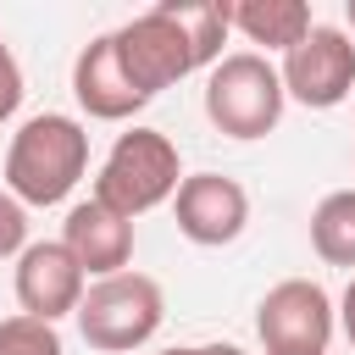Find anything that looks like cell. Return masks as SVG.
<instances>
[{"instance_id": "ba28073f", "label": "cell", "mask_w": 355, "mask_h": 355, "mask_svg": "<svg viewBox=\"0 0 355 355\" xmlns=\"http://www.w3.org/2000/svg\"><path fill=\"white\" fill-rule=\"evenodd\" d=\"M172 216H178V233L200 250H222L244 233L250 222V194L239 178L227 172H189L183 189L172 194Z\"/></svg>"}, {"instance_id": "8fae6325", "label": "cell", "mask_w": 355, "mask_h": 355, "mask_svg": "<svg viewBox=\"0 0 355 355\" xmlns=\"http://www.w3.org/2000/svg\"><path fill=\"white\" fill-rule=\"evenodd\" d=\"M61 244H67L72 261L100 283V277L128 272V261H133V222L116 216L111 205H100V200L89 194V200H78V205L67 211V222H61Z\"/></svg>"}, {"instance_id": "4fadbf2b", "label": "cell", "mask_w": 355, "mask_h": 355, "mask_svg": "<svg viewBox=\"0 0 355 355\" xmlns=\"http://www.w3.org/2000/svg\"><path fill=\"white\" fill-rule=\"evenodd\" d=\"M311 250L327 266H349L355 272V189H333L316 200L311 211Z\"/></svg>"}, {"instance_id": "30bf717a", "label": "cell", "mask_w": 355, "mask_h": 355, "mask_svg": "<svg viewBox=\"0 0 355 355\" xmlns=\"http://www.w3.org/2000/svg\"><path fill=\"white\" fill-rule=\"evenodd\" d=\"M72 94H78V105H83L94 122H128L133 111L150 105V100L139 94V83L128 78L111 33H100V39H89V44L78 50V61H72Z\"/></svg>"}, {"instance_id": "9a60e30c", "label": "cell", "mask_w": 355, "mask_h": 355, "mask_svg": "<svg viewBox=\"0 0 355 355\" xmlns=\"http://www.w3.org/2000/svg\"><path fill=\"white\" fill-rule=\"evenodd\" d=\"M33 239H28V205L11 194V189H0V261H11V255H22Z\"/></svg>"}, {"instance_id": "6da1fadb", "label": "cell", "mask_w": 355, "mask_h": 355, "mask_svg": "<svg viewBox=\"0 0 355 355\" xmlns=\"http://www.w3.org/2000/svg\"><path fill=\"white\" fill-rule=\"evenodd\" d=\"M227 6H150L139 17H128L122 28H111L116 55L128 67V78L139 83L144 100H155L161 89L183 83L200 67L222 61V39H227Z\"/></svg>"}, {"instance_id": "9c48e42d", "label": "cell", "mask_w": 355, "mask_h": 355, "mask_svg": "<svg viewBox=\"0 0 355 355\" xmlns=\"http://www.w3.org/2000/svg\"><path fill=\"white\" fill-rule=\"evenodd\" d=\"M83 294H89V272L72 261V250L61 239H33L17 255V305H22V316H39V322L78 316Z\"/></svg>"}, {"instance_id": "2e32d148", "label": "cell", "mask_w": 355, "mask_h": 355, "mask_svg": "<svg viewBox=\"0 0 355 355\" xmlns=\"http://www.w3.org/2000/svg\"><path fill=\"white\" fill-rule=\"evenodd\" d=\"M17 105H22V67H17L11 44L0 39V128L17 116Z\"/></svg>"}, {"instance_id": "277c9868", "label": "cell", "mask_w": 355, "mask_h": 355, "mask_svg": "<svg viewBox=\"0 0 355 355\" xmlns=\"http://www.w3.org/2000/svg\"><path fill=\"white\" fill-rule=\"evenodd\" d=\"M283 72L261 50H233L205 72V116L227 139H266L283 122Z\"/></svg>"}, {"instance_id": "3957f363", "label": "cell", "mask_w": 355, "mask_h": 355, "mask_svg": "<svg viewBox=\"0 0 355 355\" xmlns=\"http://www.w3.org/2000/svg\"><path fill=\"white\" fill-rule=\"evenodd\" d=\"M178 189H183L178 144H172L161 128H128V133H116V144L105 150L89 194H94L100 205H111L116 216L133 222V216L166 205Z\"/></svg>"}, {"instance_id": "7a4b0ae2", "label": "cell", "mask_w": 355, "mask_h": 355, "mask_svg": "<svg viewBox=\"0 0 355 355\" xmlns=\"http://www.w3.org/2000/svg\"><path fill=\"white\" fill-rule=\"evenodd\" d=\"M89 172V128L67 111L28 116L6 144V189L22 205H61Z\"/></svg>"}, {"instance_id": "5bb4252c", "label": "cell", "mask_w": 355, "mask_h": 355, "mask_svg": "<svg viewBox=\"0 0 355 355\" xmlns=\"http://www.w3.org/2000/svg\"><path fill=\"white\" fill-rule=\"evenodd\" d=\"M0 355H67L55 322H39V316H6L0 322Z\"/></svg>"}, {"instance_id": "d6986e66", "label": "cell", "mask_w": 355, "mask_h": 355, "mask_svg": "<svg viewBox=\"0 0 355 355\" xmlns=\"http://www.w3.org/2000/svg\"><path fill=\"white\" fill-rule=\"evenodd\" d=\"M344 22H349V28H355V0H349V6H344Z\"/></svg>"}, {"instance_id": "8992f818", "label": "cell", "mask_w": 355, "mask_h": 355, "mask_svg": "<svg viewBox=\"0 0 355 355\" xmlns=\"http://www.w3.org/2000/svg\"><path fill=\"white\" fill-rule=\"evenodd\" d=\"M338 333V305L311 277H283L255 305V338L266 355H327Z\"/></svg>"}, {"instance_id": "e0dca14e", "label": "cell", "mask_w": 355, "mask_h": 355, "mask_svg": "<svg viewBox=\"0 0 355 355\" xmlns=\"http://www.w3.org/2000/svg\"><path fill=\"white\" fill-rule=\"evenodd\" d=\"M161 355H250V349H239V344H172V349H161Z\"/></svg>"}, {"instance_id": "7c38bea8", "label": "cell", "mask_w": 355, "mask_h": 355, "mask_svg": "<svg viewBox=\"0 0 355 355\" xmlns=\"http://www.w3.org/2000/svg\"><path fill=\"white\" fill-rule=\"evenodd\" d=\"M227 22H233L250 44L277 50V55H288V50L316 28L305 0H239V6H227Z\"/></svg>"}, {"instance_id": "5b68a950", "label": "cell", "mask_w": 355, "mask_h": 355, "mask_svg": "<svg viewBox=\"0 0 355 355\" xmlns=\"http://www.w3.org/2000/svg\"><path fill=\"white\" fill-rule=\"evenodd\" d=\"M78 338L100 355H128V349H144L161 322H166V294L155 277L144 272H116V277H100L89 283L83 305H78Z\"/></svg>"}, {"instance_id": "ac0fdd59", "label": "cell", "mask_w": 355, "mask_h": 355, "mask_svg": "<svg viewBox=\"0 0 355 355\" xmlns=\"http://www.w3.org/2000/svg\"><path fill=\"white\" fill-rule=\"evenodd\" d=\"M338 327H344V338H349V349H355V277H349V288H344V300H338Z\"/></svg>"}, {"instance_id": "52a82bcc", "label": "cell", "mask_w": 355, "mask_h": 355, "mask_svg": "<svg viewBox=\"0 0 355 355\" xmlns=\"http://www.w3.org/2000/svg\"><path fill=\"white\" fill-rule=\"evenodd\" d=\"M283 94L311 105V111H333L355 94V39L344 28L316 22L288 55H283Z\"/></svg>"}]
</instances>
